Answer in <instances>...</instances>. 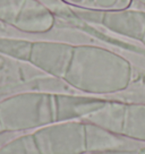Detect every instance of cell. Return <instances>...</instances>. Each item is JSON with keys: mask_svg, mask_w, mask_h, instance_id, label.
Instances as JSON below:
<instances>
[{"mask_svg": "<svg viewBox=\"0 0 145 154\" xmlns=\"http://www.w3.org/2000/svg\"><path fill=\"white\" fill-rule=\"evenodd\" d=\"M133 77L131 63L120 54L97 45L72 44L63 79L75 90L104 95L127 90Z\"/></svg>", "mask_w": 145, "mask_h": 154, "instance_id": "6da1fadb", "label": "cell"}, {"mask_svg": "<svg viewBox=\"0 0 145 154\" xmlns=\"http://www.w3.org/2000/svg\"><path fill=\"white\" fill-rule=\"evenodd\" d=\"M67 16L93 26L104 27L112 34L135 40L145 47V10L127 8L118 11L92 13L70 9Z\"/></svg>", "mask_w": 145, "mask_h": 154, "instance_id": "7a4b0ae2", "label": "cell"}, {"mask_svg": "<svg viewBox=\"0 0 145 154\" xmlns=\"http://www.w3.org/2000/svg\"><path fill=\"white\" fill-rule=\"evenodd\" d=\"M41 151L42 154L87 153L85 121H65L44 130Z\"/></svg>", "mask_w": 145, "mask_h": 154, "instance_id": "3957f363", "label": "cell"}, {"mask_svg": "<svg viewBox=\"0 0 145 154\" xmlns=\"http://www.w3.org/2000/svg\"><path fill=\"white\" fill-rule=\"evenodd\" d=\"M85 121L86 125V147L87 152H113L125 146L121 135L115 134L100 126Z\"/></svg>", "mask_w": 145, "mask_h": 154, "instance_id": "277c9868", "label": "cell"}, {"mask_svg": "<svg viewBox=\"0 0 145 154\" xmlns=\"http://www.w3.org/2000/svg\"><path fill=\"white\" fill-rule=\"evenodd\" d=\"M69 9L106 13L131 8L134 0H59Z\"/></svg>", "mask_w": 145, "mask_h": 154, "instance_id": "5b68a950", "label": "cell"}, {"mask_svg": "<svg viewBox=\"0 0 145 154\" xmlns=\"http://www.w3.org/2000/svg\"><path fill=\"white\" fill-rule=\"evenodd\" d=\"M136 1H138L140 5H143L145 7V0H136Z\"/></svg>", "mask_w": 145, "mask_h": 154, "instance_id": "8992f818", "label": "cell"}]
</instances>
